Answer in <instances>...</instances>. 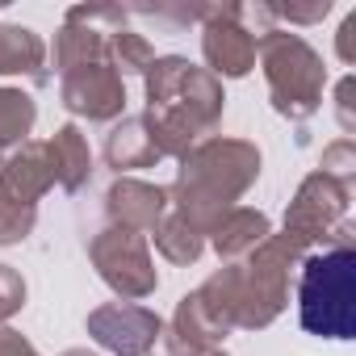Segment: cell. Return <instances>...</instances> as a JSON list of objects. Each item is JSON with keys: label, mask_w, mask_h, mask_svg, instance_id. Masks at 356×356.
<instances>
[{"label": "cell", "mask_w": 356, "mask_h": 356, "mask_svg": "<svg viewBox=\"0 0 356 356\" xmlns=\"http://www.w3.org/2000/svg\"><path fill=\"white\" fill-rule=\"evenodd\" d=\"M335 118H339L343 138L356 134V76H343L335 84Z\"/></svg>", "instance_id": "484cf974"}, {"label": "cell", "mask_w": 356, "mask_h": 356, "mask_svg": "<svg viewBox=\"0 0 356 356\" xmlns=\"http://www.w3.org/2000/svg\"><path fill=\"white\" fill-rule=\"evenodd\" d=\"M26 298H30L26 277H22L13 264L0 260V323H9L13 314H22V310H26Z\"/></svg>", "instance_id": "cb8c5ba5"}, {"label": "cell", "mask_w": 356, "mask_h": 356, "mask_svg": "<svg viewBox=\"0 0 356 356\" xmlns=\"http://www.w3.org/2000/svg\"><path fill=\"white\" fill-rule=\"evenodd\" d=\"M84 331L92 343H101L113 356H151V348L163 331V318L138 302H105V306L88 310Z\"/></svg>", "instance_id": "30bf717a"}, {"label": "cell", "mask_w": 356, "mask_h": 356, "mask_svg": "<svg viewBox=\"0 0 356 356\" xmlns=\"http://www.w3.org/2000/svg\"><path fill=\"white\" fill-rule=\"evenodd\" d=\"M38 122V105L26 88H0V155H9L13 147H22L30 138Z\"/></svg>", "instance_id": "ffe728a7"}, {"label": "cell", "mask_w": 356, "mask_h": 356, "mask_svg": "<svg viewBox=\"0 0 356 356\" xmlns=\"http://www.w3.org/2000/svg\"><path fill=\"white\" fill-rule=\"evenodd\" d=\"M0 356H38V348L9 323H0Z\"/></svg>", "instance_id": "83f0119b"}, {"label": "cell", "mask_w": 356, "mask_h": 356, "mask_svg": "<svg viewBox=\"0 0 356 356\" xmlns=\"http://www.w3.org/2000/svg\"><path fill=\"white\" fill-rule=\"evenodd\" d=\"M47 155H51L55 185L63 193H80L92 181V147H88V138H84V130L76 122H63L47 138Z\"/></svg>", "instance_id": "2e32d148"}, {"label": "cell", "mask_w": 356, "mask_h": 356, "mask_svg": "<svg viewBox=\"0 0 356 356\" xmlns=\"http://www.w3.org/2000/svg\"><path fill=\"white\" fill-rule=\"evenodd\" d=\"M38 227V210L30 206H17L9 197H0V248H13V243H26Z\"/></svg>", "instance_id": "603a6c76"}, {"label": "cell", "mask_w": 356, "mask_h": 356, "mask_svg": "<svg viewBox=\"0 0 356 356\" xmlns=\"http://www.w3.org/2000/svg\"><path fill=\"white\" fill-rule=\"evenodd\" d=\"M0 76L47 80V42L30 26H0Z\"/></svg>", "instance_id": "ac0fdd59"}, {"label": "cell", "mask_w": 356, "mask_h": 356, "mask_svg": "<svg viewBox=\"0 0 356 356\" xmlns=\"http://www.w3.org/2000/svg\"><path fill=\"white\" fill-rule=\"evenodd\" d=\"M202 59L218 80H243L256 72V34L243 26V5L202 9Z\"/></svg>", "instance_id": "9c48e42d"}, {"label": "cell", "mask_w": 356, "mask_h": 356, "mask_svg": "<svg viewBox=\"0 0 356 356\" xmlns=\"http://www.w3.org/2000/svg\"><path fill=\"white\" fill-rule=\"evenodd\" d=\"M59 356H97V352H88V348H67V352H59Z\"/></svg>", "instance_id": "f546056e"}, {"label": "cell", "mask_w": 356, "mask_h": 356, "mask_svg": "<svg viewBox=\"0 0 356 356\" xmlns=\"http://www.w3.org/2000/svg\"><path fill=\"white\" fill-rule=\"evenodd\" d=\"M298 323L318 339L356 335V248H318L298 264Z\"/></svg>", "instance_id": "277c9868"}, {"label": "cell", "mask_w": 356, "mask_h": 356, "mask_svg": "<svg viewBox=\"0 0 356 356\" xmlns=\"http://www.w3.org/2000/svg\"><path fill=\"white\" fill-rule=\"evenodd\" d=\"M151 356H227L222 348H189V343H181L168 327L159 331V339H155V348H151Z\"/></svg>", "instance_id": "4316f807"}, {"label": "cell", "mask_w": 356, "mask_h": 356, "mask_svg": "<svg viewBox=\"0 0 356 356\" xmlns=\"http://www.w3.org/2000/svg\"><path fill=\"white\" fill-rule=\"evenodd\" d=\"M318 172L356 193V143H352V138L327 143V147H323V159H318Z\"/></svg>", "instance_id": "7402d4cb"}, {"label": "cell", "mask_w": 356, "mask_h": 356, "mask_svg": "<svg viewBox=\"0 0 356 356\" xmlns=\"http://www.w3.org/2000/svg\"><path fill=\"white\" fill-rule=\"evenodd\" d=\"M155 63V47L147 42V34L138 30H113L109 34V67L126 80V76H143L147 67Z\"/></svg>", "instance_id": "44dd1931"}, {"label": "cell", "mask_w": 356, "mask_h": 356, "mask_svg": "<svg viewBox=\"0 0 356 356\" xmlns=\"http://www.w3.org/2000/svg\"><path fill=\"white\" fill-rule=\"evenodd\" d=\"M51 189H55V172H51V155L42 138H26L22 147H13L0 159V197L38 210V202Z\"/></svg>", "instance_id": "4fadbf2b"}, {"label": "cell", "mask_w": 356, "mask_h": 356, "mask_svg": "<svg viewBox=\"0 0 356 356\" xmlns=\"http://www.w3.org/2000/svg\"><path fill=\"white\" fill-rule=\"evenodd\" d=\"M335 51H339V59L352 67L356 63V13H348L343 22H339V34H335Z\"/></svg>", "instance_id": "f1b7e54d"}, {"label": "cell", "mask_w": 356, "mask_h": 356, "mask_svg": "<svg viewBox=\"0 0 356 356\" xmlns=\"http://www.w3.org/2000/svg\"><path fill=\"white\" fill-rule=\"evenodd\" d=\"M143 92H147L143 118L163 159H185L202 138L218 130L227 109L222 80L189 63L185 55H155V63L143 72Z\"/></svg>", "instance_id": "6da1fadb"}, {"label": "cell", "mask_w": 356, "mask_h": 356, "mask_svg": "<svg viewBox=\"0 0 356 356\" xmlns=\"http://www.w3.org/2000/svg\"><path fill=\"white\" fill-rule=\"evenodd\" d=\"M0 159H5V155H0Z\"/></svg>", "instance_id": "4dcf8cb0"}, {"label": "cell", "mask_w": 356, "mask_h": 356, "mask_svg": "<svg viewBox=\"0 0 356 356\" xmlns=\"http://www.w3.org/2000/svg\"><path fill=\"white\" fill-rule=\"evenodd\" d=\"M256 63L268 80V101L281 118L306 122L323 105L327 63L323 55L293 30H268L256 38Z\"/></svg>", "instance_id": "5b68a950"}, {"label": "cell", "mask_w": 356, "mask_h": 356, "mask_svg": "<svg viewBox=\"0 0 356 356\" xmlns=\"http://www.w3.org/2000/svg\"><path fill=\"white\" fill-rule=\"evenodd\" d=\"M151 239H155V252H159L168 264H181V268L197 264L202 252H206V235H202L193 222H185L176 210L163 214V222L151 231Z\"/></svg>", "instance_id": "d6986e66"}, {"label": "cell", "mask_w": 356, "mask_h": 356, "mask_svg": "<svg viewBox=\"0 0 356 356\" xmlns=\"http://www.w3.org/2000/svg\"><path fill=\"white\" fill-rule=\"evenodd\" d=\"M302 260H306V252L293 239L268 235L248 260L222 264L218 273H210L197 285V293L214 306V314L231 331H264L285 314L289 281Z\"/></svg>", "instance_id": "7a4b0ae2"}, {"label": "cell", "mask_w": 356, "mask_h": 356, "mask_svg": "<svg viewBox=\"0 0 356 356\" xmlns=\"http://www.w3.org/2000/svg\"><path fill=\"white\" fill-rule=\"evenodd\" d=\"M168 331L181 339V343H189V348H222V339L231 335V327L214 314V306H210L197 289L176 302L172 327H168Z\"/></svg>", "instance_id": "e0dca14e"}, {"label": "cell", "mask_w": 356, "mask_h": 356, "mask_svg": "<svg viewBox=\"0 0 356 356\" xmlns=\"http://www.w3.org/2000/svg\"><path fill=\"white\" fill-rule=\"evenodd\" d=\"M101 151H105V163H109L118 176H130L134 168H155V163L163 159L143 113H122V118L113 122V130L105 134V147H101Z\"/></svg>", "instance_id": "9a60e30c"}, {"label": "cell", "mask_w": 356, "mask_h": 356, "mask_svg": "<svg viewBox=\"0 0 356 356\" xmlns=\"http://www.w3.org/2000/svg\"><path fill=\"white\" fill-rule=\"evenodd\" d=\"M59 105L84 122H118L126 113V80L109 63H88L59 76Z\"/></svg>", "instance_id": "8fae6325"}, {"label": "cell", "mask_w": 356, "mask_h": 356, "mask_svg": "<svg viewBox=\"0 0 356 356\" xmlns=\"http://www.w3.org/2000/svg\"><path fill=\"white\" fill-rule=\"evenodd\" d=\"M126 30V9L118 5H76L55 34V72L67 76L88 63H109V34Z\"/></svg>", "instance_id": "ba28073f"}, {"label": "cell", "mask_w": 356, "mask_h": 356, "mask_svg": "<svg viewBox=\"0 0 356 356\" xmlns=\"http://www.w3.org/2000/svg\"><path fill=\"white\" fill-rule=\"evenodd\" d=\"M264 155L252 138H222L210 134L202 138L176 168V185L168 189V202L176 206L185 222H193L202 235L239 206V197L260 181Z\"/></svg>", "instance_id": "3957f363"}, {"label": "cell", "mask_w": 356, "mask_h": 356, "mask_svg": "<svg viewBox=\"0 0 356 356\" xmlns=\"http://www.w3.org/2000/svg\"><path fill=\"white\" fill-rule=\"evenodd\" d=\"M268 235H273V218H268L264 210L235 206V210H227V214L210 227L206 243L218 252V260H222V264H239V260H248V256L268 239Z\"/></svg>", "instance_id": "5bb4252c"}, {"label": "cell", "mask_w": 356, "mask_h": 356, "mask_svg": "<svg viewBox=\"0 0 356 356\" xmlns=\"http://www.w3.org/2000/svg\"><path fill=\"white\" fill-rule=\"evenodd\" d=\"M273 22H289V26H314L331 13V0H314V5H268Z\"/></svg>", "instance_id": "d4e9b609"}, {"label": "cell", "mask_w": 356, "mask_h": 356, "mask_svg": "<svg viewBox=\"0 0 356 356\" xmlns=\"http://www.w3.org/2000/svg\"><path fill=\"white\" fill-rule=\"evenodd\" d=\"M88 260L97 268V277L122 298V302H143L159 289V273H155V256L147 235L122 231V227H105L88 239Z\"/></svg>", "instance_id": "52a82bcc"}, {"label": "cell", "mask_w": 356, "mask_h": 356, "mask_svg": "<svg viewBox=\"0 0 356 356\" xmlns=\"http://www.w3.org/2000/svg\"><path fill=\"white\" fill-rule=\"evenodd\" d=\"M348 206H352V189H343L339 181L323 176L318 168L298 185V193L285 206V222L281 235L293 239L306 256L318 248H335V243H352V222H348Z\"/></svg>", "instance_id": "8992f818"}, {"label": "cell", "mask_w": 356, "mask_h": 356, "mask_svg": "<svg viewBox=\"0 0 356 356\" xmlns=\"http://www.w3.org/2000/svg\"><path fill=\"white\" fill-rule=\"evenodd\" d=\"M168 206H172L168 189L151 185V181H138V176H118V181L105 189L109 227H122V231H134V235H151L163 222Z\"/></svg>", "instance_id": "7c38bea8"}]
</instances>
